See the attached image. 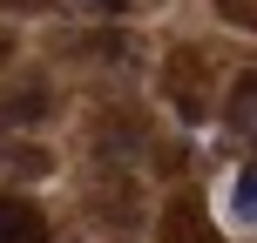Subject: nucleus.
<instances>
[{"label":"nucleus","instance_id":"7ed1b4c3","mask_svg":"<svg viewBox=\"0 0 257 243\" xmlns=\"http://www.w3.org/2000/svg\"><path fill=\"white\" fill-rule=\"evenodd\" d=\"M230 128H237L244 142H257V75L237 81V95H230Z\"/></svg>","mask_w":257,"mask_h":243},{"label":"nucleus","instance_id":"39448f33","mask_svg":"<svg viewBox=\"0 0 257 243\" xmlns=\"http://www.w3.org/2000/svg\"><path fill=\"white\" fill-rule=\"evenodd\" d=\"M7 48H14V41H7V34H0V61H7Z\"/></svg>","mask_w":257,"mask_h":243},{"label":"nucleus","instance_id":"f03ea898","mask_svg":"<svg viewBox=\"0 0 257 243\" xmlns=\"http://www.w3.org/2000/svg\"><path fill=\"white\" fill-rule=\"evenodd\" d=\"M223 223L230 230H257V169H237L230 196H223Z\"/></svg>","mask_w":257,"mask_h":243},{"label":"nucleus","instance_id":"f257e3e1","mask_svg":"<svg viewBox=\"0 0 257 243\" xmlns=\"http://www.w3.org/2000/svg\"><path fill=\"white\" fill-rule=\"evenodd\" d=\"M0 243H48L41 209L21 203V196H7V189H0Z\"/></svg>","mask_w":257,"mask_h":243},{"label":"nucleus","instance_id":"20e7f679","mask_svg":"<svg viewBox=\"0 0 257 243\" xmlns=\"http://www.w3.org/2000/svg\"><path fill=\"white\" fill-rule=\"evenodd\" d=\"M88 7H122V0H88Z\"/></svg>","mask_w":257,"mask_h":243}]
</instances>
